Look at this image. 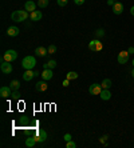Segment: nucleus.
<instances>
[{
  "label": "nucleus",
  "mask_w": 134,
  "mask_h": 148,
  "mask_svg": "<svg viewBox=\"0 0 134 148\" xmlns=\"http://www.w3.org/2000/svg\"><path fill=\"white\" fill-rule=\"evenodd\" d=\"M47 53H48V51H47V48L42 47V45H40V47H38V48L35 49V55H36V56L44 57L46 55H47Z\"/></svg>",
  "instance_id": "obj_17"
},
{
  "label": "nucleus",
  "mask_w": 134,
  "mask_h": 148,
  "mask_svg": "<svg viewBox=\"0 0 134 148\" xmlns=\"http://www.w3.org/2000/svg\"><path fill=\"white\" fill-rule=\"evenodd\" d=\"M18 59V52L15 51V49H8V51H5L3 57H1V61H9V63H12Z\"/></svg>",
  "instance_id": "obj_3"
},
{
  "label": "nucleus",
  "mask_w": 134,
  "mask_h": 148,
  "mask_svg": "<svg viewBox=\"0 0 134 148\" xmlns=\"http://www.w3.org/2000/svg\"><path fill=\"white\" fill-rule=\"evenodd\" d=\"M36 65V59L34 56H26L22 60V67L24 70H34Z\"/></svg>",
  "instance_id": "obj_2"
},
{
  "label": "nucleus",
  "mask_w": 134,
  "mask_h": 148,
  "mask_svg": "<svg viewBox=\"0 0 134 148\" xmlns=\"http://www.w3.org/2000/svg\"><path fill=\"white\" fill-rule=\"evenodd\" d=\"M36 139V141H39V143H43L46 139H47V134H46L44 130H38L36 131V135L34 136Z\"/></svg>",
  "instance_id": "obj_8"
},
{
  "label": "nucleus",
  "mask_w": 134,
  "mask_h": 148,
  "mask_svg": "<svg viewBox=\"0 0 134 148\" xmlns=\"http://www.w3.org/2000/svg\"><path fill=\"white\" fill-rule=\"evenodd\" d=\"M47 51H48V53H55V52H56V45L51 44V45L47 48Z\"/></svg>",
  "instance_id": "obj_26"
},
{
  "label": "nucleus",
  "mask_w": 134,
  "mask_h": 148,
  "mask_svg": "<svg viewBox=\"0 0 134 148\" xmlns=\"http://www.w3.org/2000/svg\"><path fill=\"white\" fill-rule=\"evenodd\" d=\"M133 67H134V59H133Z\"/></svg>",
  "instance_id": "obj_38"
},
{
  "label": "nucleus",
  "mask_w": 134,
  "mask_h": 148,
  "mask_svg": "<svg viewBox=\"0 0 134 148\" xmlns=\"http://www.w3.org/2000/svg\"><path fill=\"white\" fill-rule=\"evenodd\" d=\"M66 147H67V148H75V147H76V144L74 143V141H72V140H70V141H67Z\"/></svg>",
  "instance_id": "obj_29"
},
{
  "label": "nucleus",
  "mask_w": 134,
  "mask_h": 148,
  "mask_svg": "<svg viewBox=\"0 0 134 148\" xmlns=\"http://www.w3.org/2000/svg\"><path fill=\"white\" fill-rule=\"evenodd\" d=\"M99 96H101L102 100H110L111 99V92L109 91V89H102V92L99 93Z\"/></svg>",
  "instance_id": "obj_18"
},
{
  "label": "nucleus",
  "mask_w": 134,
  "mask_h": 148,
  "mask_svg": "<svg viewBox=\"0 0 134 148\" xmlns=\"http://www.w3.org/2000/svg\"><path fill=\"white\" fill-rule=\"evenodd\" d=\"M9 87L12 91H19V88H20V82H19L18 79H13L12 82L9 83Z\"/></svg>",
  "instance_id": "obj_19"
},
{
  "label": "nucleus",
  "mask_w": 134,
  "mask_h": 148,
  "mask_svg": "<svg viewBox=\"0 0 134 148\" xmlns=\"http://www.w3.org/2000/svg\"><path fill=\"white\" fill-rule=\"evenodd\" d=\"M36 5L38 4H35L32 0H28L26 4H24V9L28 11V12H34V11H36Z\"/></svg>",
  "instance_id": "obj_16"
},
{
  "label": "nucleus",
  "mask_w": 134,
  "mask_h": 148,
  "mask_svg": "<svg viewBox=\"0 0 134 148\" xmlns=\"http://www.w3.org/2000/svg\"><path fill=\"white\" fill-rule=\"evenodd\" d=\"M40 76H42V79L43 80H51L52 79V76H54V74H52V70H50V68H46V70H43V72L40 74Z\"/></svg>",
  "instance_id": "obj_10"
},
{
  "label": "nucleus",
  "mask_w": 134,
  "mask_h": 148,
  "mask_svg": "<svg viewBox=\"0 0 134 148\" xmlns=\"http://www.w3.org/2000/svg\"><path fill=\"white\" fill-rule=\"evenodd\" d=\"M12 95V89H11V87H1L0 88V96L1 97H4V99H7L8 96Z\"/></svg>",
  "instance_id": "obj_13"
},
{
  "label": "nucleus",
  "mask_w": 134,
  "mask_h": 148,
  "mask_svg": "<svg viewBox=\"0 0 134 148\" xmlns=\"http://www.w3.org/2000/svg\"><path fill=\"white\" fill-rule=\"evenodd\" d=\"M129 55L130 53L127 51H121L118 53V56H117V61L119 63V64H126L127 60H129Z\"/></svg>",
  "instance_id": "obj_5"
},
{
  "label": "nucleus",
  "mask_w": 134,
  "mask_h": 148,
  "mask_svg": "<svg viewBox=\"0 0 134 148\" xmlns=\"http://www.w3.org/2000/svg\"><path fill=\"white\" fill-rule=\"evenodd\" d=\"M102 48H103V44H102V41L98 40V39H94L89 43V49L90 51L98 52V51H102Z\"/></svg>",
  "instance_id": "obj_4"
},
{
  "label": "nucleus",
  "mask_w": 134,
  "mask_h": 148,
  "mask_svg": "<svg viewBox=\"0 0 134 148\" xmlns=\"http://www.w3.org/2000/svg\"><path fill=\"white\" fill-rule=\"evenodd\" d=\"M106 140H107V135H105V136H102V137L99 139V141H101V143H105Z\"/></svg>",
  "instance_id": "obj_33"
},
{
  "label": "nucleus",
  "mask_w": 134,
  "mask_h": 148,
  "mask_svg": "<svg viewBox=\"0 0 134 148\" xmlns=\"http://www.w3.org/2000/svg\"><path fill=\"white\" fill-rule=\"evenodd\" d=\"M47 88H48V86L46 83V80H43V79H42L40 82H38L35 86V89L38 92H44V91H47Z\"/></svg>",
  "instance_id": "obj_9"
},
{
  "label": "nucleus",
  "mask_w": 134,
  "mask_h": 148,
  "mask_svg": "<svg viewBox=\"0 0 134 148\" xmlns=\"http://www.w3.org/2000/svg\"><path fill=\"white\" fill-rule=\"evenodd\" d=\"M56 67V61L55 60H48L46 64H43V70H46V68H50V70H54Z\"/></svg>",
  "instance_id": "obj_21"
},
{
  "label": "nucleus",
  "mask_w": 134,
  "mask_h": 148,
  "mask_svg": "<svg viewBox=\"0 0 134 148\" xmlns=\"http://www.w3.org/2000/svg\"><path fill=\"white\" fill-rule=\"evenodd\" d=\"M105 36V30H102V28H99V30L95 31V37H98V39H101V37H103Z\"/></svg>",
  "instance_id": "obj_25"
},
{
  "label": "nucleus",
  "mask_w": 134,
  "mask_h": 148,
  "mask_svg": "<svg viewBox=\"0 0 134 148\" xmlns=\"http://www.w3.org/2000/svg\"><path fill=\"white\" fill-rule=\"evenodd\" d=\"M130 13H131V15H133V16H134V5H133V7H131V8H130Z\"/></svg>",
  "instance_id": "obj_36"
},
{
  "label": "nucleus",
  "mask_w": 134,
  "mask_h": 148,
  "mask_svg": "<svg viewBox=\"0 0 134 148\" xmlns=\"http://www.w3.org/2000/svg\"><path fill=\"white\" fill-rule=\"evenodd\" d=\"M19 28L18 27H15V26H11L8 27V30H7V35L9 36V37H16V36L19 35Z\"/></svg>",
  "instance_id": "obj_11"
},
{
  "label": "nucleus",
  "mask_w": 134,
  "mask_h": 148,
  "mask_svg": "<svg viewBox=\"0 0 134 148\" xmlns=\"http://www.w3.org/2000/svg\"><path fill=\"white\" fill-rule=\"evenodd\" d=\"M42 18H43V13L40 12V11H34V12L30 13V19H31L32 22H39Z\"/></svg>",
  "instance_id": "obj_15"
},
{
  "label": "nucleus",
  "mask_w": 134,
  "mask_h": 148,
  "mask_svg": "<svg viewBox=\"0 0 134 148\" xmlns=\"http://www.w3.org/2000/svg\"><path fill=\"white\" fill-rule=\"evenodd\" d=\"M0 70H1V72H3V74L9 75L11 72H12V64H9V61H1Z\"/></svg>",
  "instance_id": "obj_7"
},
{
  "label": "nucleus",
  "mask_w": 134,
  "mask_h": 148,
  "mask_svg": "<svg viewBox=\"0 0 134 148\" xmlns=\"http://www.w3.org/2000/svg\"><path fill=\"white\" fill-rule=\"evenodd\" d=\"M36 4L39 8H46V7H48V0H38Z\"/></svg>",
  "instance_id": "obj_24"
},
{
  "label": "nucleus",
  "mask_w": 134,
  "mask_h": 148,
  "mask_svg": "<svg viewBox=\"0 0 134 148\" xmlns=\"http://www.w3.org/2000/svg\"><path fill=\"white\" fill-rule=\"evenodd\" d=\"M63 139H64V141H70V140H72V139H71V135H70V134H66V135L63 136Z\"/></svg>",
  "instance_id": "obj_30"
},
{
  "label": "nucleus",
  "mask_w": 134,
  "mask_h": 148,
  "mask_svg": "<svg viewBox=\"0 0 134 148\" xmlns=\"http://www.w3.org/2000/svg\"><path fill=\"white\" fill-rule=\"evenodd\" d=\"M127 52H129V53H134V47H130L129 49H127Z\"/></svg>",
  "instance_id": "obj_35"
},
{
  "label": "nucleus",
  "mask_w": 134,
  "mask_h": 148,
  "mask_svg": "<svg viewBox=\"0 0 134 148\" xmlns=\"http://www.w3.org/2000/svg\"><path fill=\"white\" fill-rule=\"evenodd\" d=\"M56 3H58L59 7H64V5H67L68 0H56Z\"/></svg>",
  "instance_id": "obj_28"
},
{
  "label": "nucleus",
  "mask_w": 134,
  "mask_h": 148,
  "mask_svg": "<svg viewBox=\"0 0 134 148\" xmlns=\"http://www.w3.org/2000/svg\"><path fill=\"white\" fill-rule=\"evenodd\" d=\"M114 3H115L114 0H107V4H109V5H111V7L114 5Z\"/></svg>",
  "instance_id": "obj_34"
},
{
  "label": "nucleus",
  "mask_w": 134,
  "mask_h": 148,
  "mask_svg": "<svg viewBox=\"0 0 134 148\" xmlns=\"http://www.w3.org/2000/svg\"><path fill=\"white\" fill-rule=\"evenodd\" d=\"M36 144V139L34 136H30V137H27L26 139V145L27 147H34Z\"/></svg>",
  "instance_id": "obj_22"
},
{
  "label": "nucleus",
  "mask_w": 134,
  "mask_h": 148,
  "mask_svg": "<svg viewBox=\"0 0 134 148\" xmlns=\"http://www.w3.org/2000/svg\"><path fill=\"white\" fill-rule=\"evenodd\" d=\"M131 76H133V78H134V68H133V70H131Z\"/></svg>",
  "instance_id": "obj_37"
},
{
  "label": "nucleus",
  "mask_w": 134,
  "mask_h": 148,
  "mask_svg": "<svg viewBox=\"0 0 134 148\" xmlns=\"http://www.w3.org/2000/svg\"><path fill=\"white\" fill-rule=\"evenodd\" d=\"M62 86H63V87H68V86H70V80H68V79H64V80H63V83H62Z\"/></svg>",
  "instance_id": "obj_31"
},
{
  "label": "nucleus",
  "mask_w": 134,
  "mask_h": 148,
  "mask_svg": "<svg viewBox=\"0 0 134 148\" xmlns=\"http://www.w3.org/2000/svg\"><path fill=\"white\" fill-rule=\"evenodd\" d=\"M113 12L115 13V15H121V13L123 12V4L119 3V1H115L114 5H113Z\"/></svg>",
  "instance_id": "obj_14"
},
{
  "label": "nucleus",
  "mask_w": 134,
  "mask_h": 148,
  "mask_svg": "<svg viewBox=\"0 0 134 148\" xmlns=\"http://www.w3.org/2000/svg\"><path fill=\"white\" fill-rule=\"evenodd\" d=\"M34 78H36V76H35V71L32 70H26V72L23 74V80H26V82H31Z\"/></svg>",
  "instance_id": "obj_12"
},
{
  "label": "nucleus",
  "mask_w": 134,
  "mask_h": 148,
  "mask_svg": "<svg viewBox=\"0 0 134 148\" xmlns=\"http://www.w3.org/2000/svg\"><path fill=\"white\" fill-rule=\"evenodd\" d=\"M101 86H102L103 89H110L111 86H113V83H111V80H110V79H103V82H102Z\"/></svg>",
  "instance_id": "obj_20"
},
{
  "label": "nucleus",
  "mask_w": 134,
  "mask_h": 148,
  "mask_svg": "<svg viewBox=\"0 0 134 148\" xmlns=\"http://www.w3.org/2000/svg\"><path fill=\"white\" fill-rule=\"evenodd\" d=\"M30 18V12L28 11H22V9H19V11H13L11 13V19H12L13 22H24L27 19Z\"/></svg>",
  "instance_id": "obj_1"
},
{
  "label": "nucleus",
  "mask_w": 134,
  "mask_h": 148,
  "mask_svg": "<svg viewBox=\"0 0 134 148\" xmlns=\"http://www.w3.org/2000/svg\"><path fill=\"white\" fill-rule=\"evenodd\" d=\"M102 86L101 84H97V83H94L90 86L89 88V92H90V95H99L101 92H102Z\"/></svg>",
  "instance_id": "obj_6"
},
{
  "label": "nucleus",
  "mask_w": 134,
  "mask_h": 148,
  "mask_svg": "<svg viewBox=\"0 0 134 148\" xmlns=\"http://www.w3.org/2000/svg\"><path fill=\"white\" fill-rule=\"evenodd\" d=\"M66 79H68V80H75V79H78V74L74 72V71H71V72H67Z\"/></svg>",
  "instance_id": "obj_23"
},
{
  "label": "nucleus",
  "mask_w": 134,
  "mask_h": 148,
  "mask_svg": "<svg viewBox=\"0 0 134 148\" xmlns=\"http://www.w3.org/2000/svg\"><path fill=\"white\" fill-rule=\"evenodd\" d=\"M74 3H75L76 5H82L85 3V0H74Z\"/></svg>",
  "instance_id": "obj_32"
},
{
  "label": "nucleus",
  "mask_w": 134,
  "mask_h": 148,
  "mask_svg": "<svg viewBox=\"0 0 134 148\" xmlns=\"http://www.w3.org/2000/svg\"><path fill=\"white\" fill-rule=\"evenodd\" d=\"M11 96H12V97L15 99V100H19V99H20V96H22V95H20V92H19V91H13V92H12V95H11Z\"/></svg>",
  "instance_id": "obj_27"
}]
</instances>
